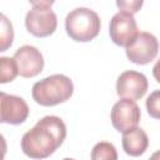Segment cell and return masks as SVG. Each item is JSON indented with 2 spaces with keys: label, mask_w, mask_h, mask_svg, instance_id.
<instances>
[{
  "label": "cell",
  "mask_w": 160,
  "mask_h": 160,
  "mask_svg": "<svg viewBox=\"0 0 160 160\" xmlns=\"http://www.w3.org/2000/svg\"><path fill=\"white\" fill-rule=\"evenodd\" d=\"M141 112L140 108L134 100L121 99L114 104L110 114L111 124L119 132H125L134 128H138Z\"/></svg>",
  "instance_id": "8992f818"
},
{
  "label": "cell",
  "mask_w": 160,
  "mask_h": 160,
  "mask_svg": "<svg viewBox=\"0 0 160 160\" xmlns=\"http://www.w3.org/2000/svg\"><path fill=\"white\" fill-rule=\"evenodd\" d=\"M101 29L99 15L88 8H76L65 18L66 34L79 42H88L95 39Z\"/></svg>",
  "instance_id": "3957f363"
},
{
  "label": "cell",
  "mask_w": 160,
  "mask_h": 160,
  "mask_svg": "<svg viewBox=\"0 0 160 160\" xmlns=\"http://www.w3.org/2000/svg\"><path fill=\"white\" fill-rule=\"evenodd\" d=\"M62 160H75V159H71V158H65V159H62Z\"/></svg>",
  "instance_id": "d6986e66"
},
{
  "label": "cell",
  "mask_w": 160,
  "mask_h": 160,
  "mask_svg": "<svg viewBox=\"0 0 160 160\" xmlns=\"http://www.w3.org/2000/svg\"><path fill=\"white\" fill-rule=\"evenodd\" d=\"M32 8L25 16L26 30L36 38H46L55 32L58 19L51 9L54 1H30Z\"/></svg>",
  "instance_id": "277c9868"
},
{
  "label": "cell",
  "mask_w": 160,
  "mask_h": 160,
  "mask_svg": "<svg viewBox=\"0 0 160 160\" xmlns=\"http://www.w3.org/2000/svg\"><path fill=\"white\" fill-rule=\"evenodd\" d=\"M91 160H118L116 148L109 141L98 142L90 154Z\"/></svg>",
  "instance_id": "7c38bea8"
},
{
  "label": "cell",
  "mask_w": 160,
  "mask_h": 160,
  "mask_svg": "<svg viewBox=\"0 0 160 160\" xmlns=\"http://www.w3.org/2000/svg\"><path fill=\"white\" fill-rule=\"evenodd\" d=\"M14 60L16 62L19 75L22 78H34L39 75L45 64L42 54L32 45L20 46L14 54Z\"/></svg>",
  "instance_id": "9c48e42d"
},
{
  "label": "cell",
  "mask_w": 160,
  "mask_h": 160,
  "mask_svg": "<svg viewBox=\"0 0 160 160\" xmlns=\"http://www.w3.org/2000/svg\"><path fill=\"white\" fill-rule=\"evenodd\" d=\"M148 88L149 82L146 76L135 70H126L121 72L116 80V94L121 99L136 101L146 94Z\"/></svg>",
  "instance_id": "ba28073f"
},
{
  "label": "cell",
  "mask_w": 160,
  "mask_h": 160,
  "mask_svg": "<svg viewBox=\"0 0 160 160\" xmlns=\"http://www.w3.org/2000/svg\"><path fill=\"white\" fill-rule=\"evenodd\" d=\"M66 138L65 122L55 115H46L21 138V150L31 159H45L54 154Z\"/></svg>",
  "instance_id": "6da1fadb"
},
{
  "label": "cell",
  "mask_w": 160,
  "mask_h": 160,
  "mask_svg": "<svg viewBox=\"0 0 160 160\" xmlns=\"http://www.w3.org/2000/svg\"><path fill=\"white\" fill-rule=\"evenodd\" d=\"M0 121L10 125L22 124L29 116V106L26 101L16 95L0 92Z\"/></svg>",
  "instance_id": "30bf717a"
},
{
  "label": "cell",
  "mask_w": 160,
  "mask_h": 160,
  "mask_svg": "<svg viewBox=\"0 0 160 160\" xmlns=\"http://www.w3.org/2000/svg\"><path fill=\"white\" fill-rule=\"evenodd\" d=\"M152 75H154L155 80H156L158 82H160V59L155 62V65H154V68H152Z\"/></svg>",
  "instance_id": "e0dca14e"
},
{
  "label": "cell",
  "mask_w": 160,
  "mask_h": 160,
  "mask_svg": "<svg viewBox=\"0 0 160 160\" xmlns=\"http://www.w3.org/2000/svg\"><path fill=\"white\" fill-rule=\"evenodd\" d=\"M128 59L138 65H146L152 61L159 52V41L155 35L141 31L138 36L125 46Z\"/></svg>",
  "instance_id": "5b68a950"
},
{
  "label": "cell",
  "mask_w": 160,
  "mask_h": 160,
  "mask_svg": "<svg viewBox=\"0 0 160 160\" xmlns=\"http://www.w3.org/2000/svg\"><path fill=\"white\" fill-rule=\"evenodd\" d=\"M0 51H5L12 45L14 29L12 24L8 20L4 14L0 15Z\"/></svg>",
  "instance_id": "4fadbf2b"
},
{
  "label": "cell",
  "mask_w": 160,
  "mask_h": 160,
  "mask_svg": "<svg viewBox=\"0 0 160 160\" xmlns=\"http://www.w3.org/2000/svg\"><path fill=\"white\" fill-rule=\"evenodd\" d=\"M142 0H131V1H116V6L120 11H126L129 14H135L142 6Z\"/></svg>",
  "instance_id": "2e32d148"
},
{
  "label": "cell",
  "mask_w": 160,
  "mask_h": 160,
  "mask_svg": "<svg viewBox=\"0 0 160 160\" xmlns=\"http://www.w3.org/2000/svg\"><path fill=\"white\" fill-rule=\"evenodd\" d=\"M0 68H1V78H0L1 84L10 82L19 75V70H18L14 58L1 56L0 58Z\"/></svg>",
  "instance_id": "5bb4252c"
},
{
  "label": "cell",
  "mask_w": 160,
  "mask_h": 160,
  "mask_svg": "<svg viewBox=\"0 0 160 160\" xmlns=\"http://www.w3.org/2000/svg\"><path fill=\"white\" fill-rule=\"evenodd\" d=\"M74 92L71 79L62 74L50 75L32 85V99L42 106H54L65 102Z\"/></svg>",
  "instance_id": "7a4b0ae2"
},
{
  "label": "cell",
  "mask_w": 160,
  "mask_h": 160,
  "mask_svg": "<svg viewBox=\"0 0 160 160\" xmlns=\"http://www.w3.org/2000/svg\"><path fill=\"white\" fill-rule=\"evenodd\" d=\"M138 24L132 14L119 11L111 18L109 25V35L112 42L118 46L129 45L138 36Z\"/></svg>",
  "instance_id": "52a82bcc"
},
{
  "label": "cell",
  "mask_w": 160,
  "mask_h": 160,
  "mask_svg": "<svg viewBox=\"0 0 160 160\" xmlns=\"http://www.w3.org/2000/svg\"><path fill=\"white\" fill-rule=\"evenodd\" d=\"M149 146V138L141 128H134L122 134V149L130 156L142 155Z\"/></svg>",
  "instance_id": "8fae6325"
},
{
  "label": "cell",
  "mask_w": 160,
  "mask_h": 160,
  "mask_svg": "<svg viewBox=\"0 0 160 160\" xmlns=\"http://www.w3.org/2000/svg\"><path fill=\"white\" fill-rule=\"evenodd\" d=\"M149 160H160V150L155 151V152L149 158Z\"/></svg>",
  "instance_id": "ac0fdd59"
},
{
  "label": "cell",
  "mask_w": 160,
  "mask_h": 160,
  "mask_svg": "<svg viewBox=\"0 0 160 160\" xmlns=\"http://www.w3.org/2000/svg\"><path fill=\"white\" fill-rule=\"evenodd\" d=\"M145 106L148 114L151 118L160 120V90H155L148 96L145 101Z\"/></svg>",
  "instance_id": "9a60e30c"
}]
</instances>
